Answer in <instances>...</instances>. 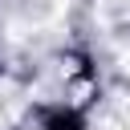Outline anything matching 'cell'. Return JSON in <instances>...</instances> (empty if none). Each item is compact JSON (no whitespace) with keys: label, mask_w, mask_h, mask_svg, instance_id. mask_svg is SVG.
<instances>
[{"label":"cell","mask_w":130,"mask_h":130,"mask_svg":"<svg viewBox=\"0 0 130 130\" xmlns=\"http://www.w3.org/2000/svg\"><path fill=\"white\" fill-rule=\"evenodd\" d=\"M49 130H77L73 114H49Z\"/></svg>","instance_id":"cell-1"}]
</instances>
